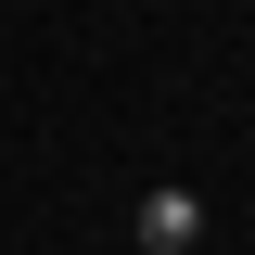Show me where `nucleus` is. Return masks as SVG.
Instances as JSON below:
<instances>
[{
    "instance_id": "nucleus-1",
    "label": "nucleus",
    "mask_w": 255,
    "mask_h": 255,
    "mask_svg": "<svg viewBox=\"0 0 255 255\" xmlns=\"http://www.w3.org/2000/svg\"><path fill=\"white\" fill-rule=\"evenodd\" d=\"M128 243H140V255H191V243H204V204H191L179 179H166V191H140V217H128Z\"/></svg>"
}]
</instances>
